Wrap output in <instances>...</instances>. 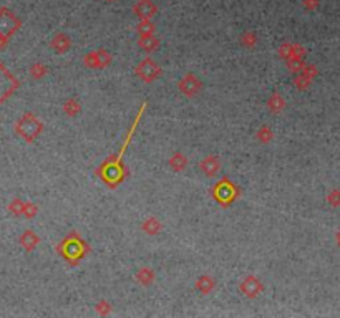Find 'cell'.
Listing matches in <instances>:
<instances>
[{
    "label": "cell",
    "mask_w": 340,
    "mask_h": 318,
    "mask_svg": "<svg viewBox=\"0 0 340 318\" xmlns=\"http://www.w3.org/2000/svg\"><path fill=\"white\" fill-rule=\"evenodd\" d=\"M17 27V20L15 17L7 12V10H0V33H10L14 32Z\"/></svg>",
    "instance_id": "cell-3"
},
{
    "label": "cell",
    "mask_w": 340,
    "mask_h": 318,
    "mask_svg": "<svg viewBox=\"0 0 340 318\" xmlns=\"http://www.w3.org/2000/svg\"><path fill=\"white\" fill-rule=\"evenodd\" d=\"M63 255L66 259H70L72 262H75L83 255V246H82V241L78 238V241H66L63 244Z\"/></svg>",
    "instance_id": "cell-1"
},
{
    "label": "cell",
    "mask_w": 340,
    "mask_h": 318,
    "mask_svg": "<svg viewBox=\"0 0 340 318\" xmlns=\"http://www.w3.org/2000/svg\"><path fill=\"white\" fill-rule=\"evenodd\" d=\"M338 242H340V232H338Z\"/></svg>",
    "instance_id": "cell-5"
},
{
    "label": "cell",
    "mask_w": 340,
    "mask_h": 318,
    "mask_svg": "<svg viewBox=\"0 0 340 318\" xmlns=\"http://www.w3.org/2000/svg\"><path fill=\"white\" fill-rule=\"evenodd\" d=\"M134 14L140 19H150V17L156 14V5L151 0H138L134 5Z\"/></svg>",
    "instance_id": "cell-2"
},
{
    "label": "cell",
    "mask_w": 340,
    "mask_h": 318,
    "mask_svg": "<svg viewBox=\"0 0 340 318\" xmlns=\"http://www.w3.org/2000/svg\"><path fill=\"white\" fill-rule=\"evenodd\" d=\"M12 82L14 80L7 75V71H5L2 66H0V100H2L4 96H7V93L12 90Z\"/></svg>",
    "instance_id": "cell-4"
}]
</instances>
